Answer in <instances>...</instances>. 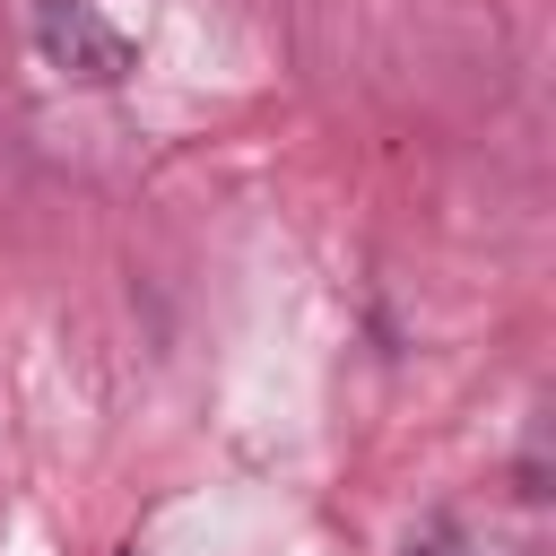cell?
I'll return each instance as SVG.
<instances>
[{
  "label": "cell",
  "mask_w": 556,
  "mask_h": 556,
  "mask_svg": "<svg viewBox=\"0 0 556 556\" xmlns=\"http://www.w3.org/2000/svg\"><path fill=\"white\" fill-rule=\"evenodd\" d=\"M35 43H43V61H52L61 78H78V87H113V78L139 70V43H130L96 0H35Z\"/></svg>",
  "instance_id": "obj_1"
},
{
  "label": "cell",
  "mask_w": 556,
  "mask_h": 556,
  "mask_svg": "<svg viewBox=\"0 0 556 556\" xmlns=\"http://www.w3.org/2000/svg\"><path fill=\"white\" fill-rule=\"evenodd\" d=\"M417 556H460V547H417Z\"/></svg>",
  "instance_id": "obj_2"
}]
</instances>
